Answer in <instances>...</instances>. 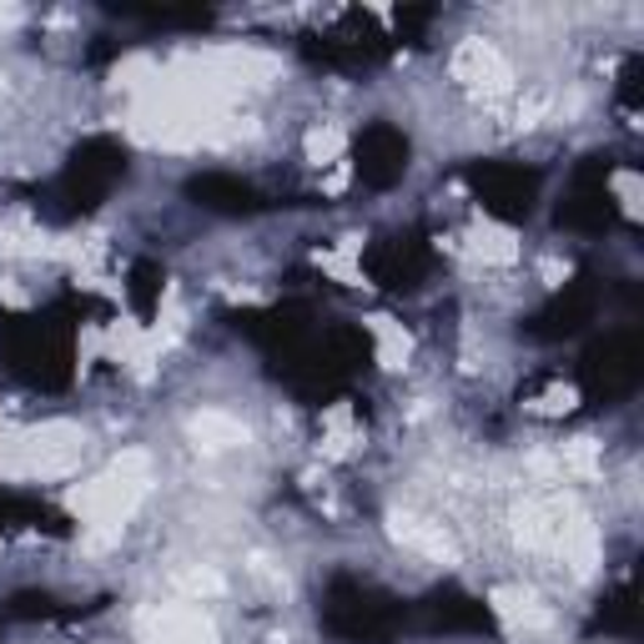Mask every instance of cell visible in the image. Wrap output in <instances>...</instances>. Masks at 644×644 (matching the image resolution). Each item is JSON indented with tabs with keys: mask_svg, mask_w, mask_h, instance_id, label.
Returning <instances> with one entry per match:
<instances>
[{
	"mask_svg": "<svg viewBox=\"0 0 644 644\" xmlns=\"http://www.w3.org/2000/svg\"><path fill=\"white\" fill-rule=\"evenodd\" d=\"M0 303L16 307V313H25V307L35 303V293H31V287H25L16 273H6V277H0Z\"/></svg>",
	"mask_w": 644,
	"mask_h": 644,
	"instance_id": "6",
	"label": "cell"
},
{
	"mask_svg": "<svg viewBox=\"0 0 644 644\" xmlns=\"http://www.w3.org/2000/svg\"><path fill=\"white\" fill-rule=\"evenodd\" d=\"M362 328L372 333V358H378L382 372H393V378H408L413 372V358H418V338L408 323L388 313H362Z\"/></svg>",
	"mask_w": 644,
	"mask_h": 644,
	"instance_id": "1",
	"label": "cell"
},
{
	"mask_svg": "<svg viewBox=\"0 0 644 644\" xmlns=\"http://www.w3.org/2000/svg\"><path fill=\"white\" fill-rule=\"evenodd\" d=\"M569 277H574V263H569L564 252L544 247V252H539V257H534V283L544 287V293H559V287H564Z\"/></svg>",
	"mask_w": 644,
	"mask_h": 644,
	"instance_id": "4",
	"label": "cell"
},
{
	"mask_svg": "<svg viewBox=\"0 0 644 644\" xmlns=\"http://www.w3.org/2000/svg\"><path fill=\"white\" fill-rule=\"evenodd\" d=\"M610 192L620 197L624 217L640 222V172H634V166H614V172H610Z\"/></svg>",
	"mask_w": 644,
	"mask_h": 644,
	"instance_id": "5",
	"label": "cell"
},
{
	"mask_svg": "<svg viewBox=\"0 0 644 644\" xmlns=\"http://www.w3.org/2000/svg\"><path fill=\"white\" fill-rule=\"evenodd\" d=\"M524 413H534V418H569V413H579V388H574V382H549L544 393L524 398Z\"/></svg>",
	"mask_w": 644,
	"mask_h": 644,
	"instance_id": "3",
	"label": "cell"
},
{
	"mask_svg": "<svg viewBox=\"0 0 644 644\" xmlns=\"http://www.w3.org/2000/svg\"><path fill=\"white\" fill-rule=\"evenodd\" d=\"M297 146H303V166H313V172H328V166L348 162L352 132L343 126L338 116H313L303 126V136H297Z\"/></svg>",
	"mask_w": 644,
	"mask_h": 644,
	"instance_id": "2",
	"label": "cell"
}]
</instances>
